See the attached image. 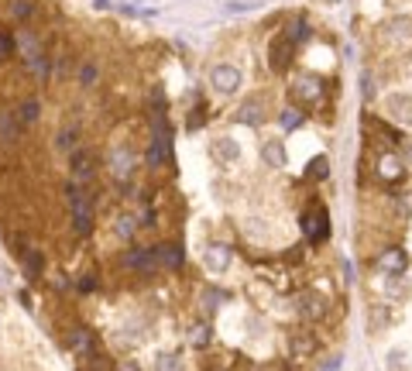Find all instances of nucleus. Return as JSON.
<instances>
[{
    "label": "nucleus",
    "instance_id": "nucleus-1",
    "mask_svg": "<svg viewBox=\"0 0 412 371\" xmlns=\"http://www.w3.org/2000/svg\"><path fill=\"white\" fill-rule=\"evenodd\" d=\"M241 83H244V76H241V69L237 66H227V62H220V66H214V73H210V86L217 90V93H237L241 90Z\"/></svg>",
    "mask_w": 412,
    "mask_h": 371
},
{
    "label": "nucleus",
    "instance_id": "nucleus-2",
    "mask_svg": "<svg viewBox=\"0 0 412 371\" xmlns=\"http://www.w3.org/2000/svg\"><path fill=\"white\" fill-rule=\"evenodd\" d=\"M203 265H206V272H210V275H224L231 268V248L227 244H210V248H206V254H203Z\"/></svg>",
    "mask_w": 412,
    "mask_h": 371
},
{
    "label": "nucleus",
    "instance_id": "nucleus-3",
    "mask_svg": "<svg viewBox=\"0 0 412 371\" xmlns=\"http://www.w3.org/2000/svg\"><path fill=\"white\" fill-rule=\"evenodd\" d=\"M292 52H296V45L285 38V35H279L275 42H272V49H268V59H272V69H285L289 62H292Z\"/></svg>",
    "mask_w": 412,
    "mask_h": 371
},
{
    "label": "nucleus",
    "instance_id": "nucleus-4",
    "mask_svg": "<svg viewBox=\"0 0 412 371\" xmlns=\"http://www.w3.org/2000/svg\"><path fill=\"white\" fill-rule=\"evenodd\" d=\"M73 224H76V230H79V234H86V230L93 227V210H90V200H86V196H79V193H73Z\"/></svg>",
    "mask_w": 412,
    "mask_h": 371
},
{
    "label": "nucleus",
    "instance_id": "nucleus-5",
    "mask_svg": "<svg viewBox=\"0 0 412 371\" xmlns=\"http://www.w3.org/2000/svg\"><path fill=\"white\" fill-rule=\"evenodd\" d=\"M326 227H330V220H326V213H309V217H302V230H306V237L313 241V244H320L323 237H326Z\"/></svg>",
    "mask_w": 412,
    "mask_h": 371
},
{
    "label": "nucleus",
    "instance_id": "nucleus-6",
    "mask_svg": "<svg viewBox=\"0 0 412 371\" xmlns=\"http://www.w3.org/2000/svg\"><path fill=\"white\" fill-rule=\"evenodd\" d=\"M405 265H409V258H405V251H398V248H391V251H385V254L378 258V268H381L385 275H402Z\"/></svg>",
    "mask_w": 412,
    "mask_h": 371
},
{
    "label": "nucleus",
    "instance_id": "nucleus-7",
    "mask_svg": "<svg viewBox=\"0 0 412 371\" xmlns=\"http://www.w3.org/2000/svg\"><path fill=\"white\" fill-rule=\"evenodd\" d=\"M261 158H265V165L282 169V165H285V145H282V141H265V145H261Z\"/></svg>",
    "mask_w": 412,
    "mask_h": 371
},
{
    "label": "nucleus",
    "instance_id": "nucleus-8",
    "mask_svg": "<svg viewBox=\"0 0 412 371\" xmlns=\"http://www.w3.org/2000/svg\"><path fill=\"white\" fill-rule=\"evenodd\" d=\"M214 152H217V158H224V162H237V158H241V145H237L234 138H217V141H214Z\"/></svg>",
    "mask_w": 412,
    "mask_h": 371
},
{
    "label": "nucleus",
    "instance_id": "nucleus-9",
    "mask_svg": "<svg viewBox=\"0 0 412 371\" xmlns=\"http://www.w3.org/2000/svg\"><path fill=\"white\" fill-rule=\"evenodd\" d=\"M299 306H302V313L309 316V320H320L323 313H326V302L316 296V292H302V299H299Z\"/></svg>",
    "mask_w": 412,
    "mask_h": 371
},
{
    "label": "nucleus",
    "instance_id": "nucleus-10",
    "mask_svg": "<svg viewBox=\"0 0 412 371\" xmlns=\"http://www.w3.org/2000/svg\"><path fill=\"white\" fill-rule=\"evenodd\" d=\"M131 169H134L131 152H127V148H117V152H114V176H117V179H127Z\"/></svg>",
    "mask_w": 412,
    "mask_h": 371
},
{
    "label": "nucleus",
    "instance_id": "nucleus-11",
    "mask_svg": "<svg viewBox=\"0 0 412 371\" xmlns=\"http://www.w3.org/2000/svg\"><path fill=\"white\" fill-rule=\"evenodd\" d=\"M237 121H241V124H248V128H258V124H261V104H258V100L244 104V107L237 110Z\"/></svg>",
    "mask_w": 412,
    "mask_h": 371
},
{
    "label": "nucleus",
    "instance_id": "nucleus-12",
    "mask_svg": "<svg viewBox=\"0 0 412 371\" xmlns=\"http://www.w3.org/2000/svg\"><path fill=\"white\" fill-rule=\"evenodd\" d=\"M296 93H299V97H306V100H320V80L302 76V80L296 83Z\"/></svg>",
    "mask_w": 412,
    "mask_h": 371
},
{
    "label": "nucleus",
    "instance_id": "nucleus-13",
    "mask_svg": "<svg viewBox=\"0 0 412 371\" xmlns=\"http://www.w3.org/2000/svg\"><path fill=\"white\" fill-rule=\"evenodd\" d=\"M378 169H381V179H398V176H402V162H398L395 155H385Z\"/></svg>",
    "mask_w": 412,
    "mask_h": 371
},
{
    "label": "nucleus",
    "instance_id": "nucleus-14",
    "mask_svg": "<svg viewBox=\"0 0 412 371\" xmlns=\"http://www.w3.org/2000/svg\"><path fill=\"white\" fill-rule=\"evenodd\" d=\"M155 371H182V357L179 354H158L155 357Z\"/></svg>",
    "mask_w": 412,
    "mask_h": 371
},
{
    "label": "nucleus",
    "instance_id": "nucleus-15",
    "mask_svg": "<svg viewBox=\"0 0 412 371\" xmlns=\"http://www.w3.org/2000/svg\"><path fill=\"white\" fill-rule=\"evenodd\" d=\"M189 344H192V347H206V344H210V326L196 323V326L189 330Z\"/></svg>",
    "mask_w": 412,
    "mask_h": 371
},
{
    "label": "nucleus",
    "instance_id": "nucleus-16",
    "mask_svg": "<svg viewBox=\"0 0 412 371\" xmlns=\"http://www.w3.org/2000/svg\"><path fill=\"white\" fill-rule=\"evenodd\" d=\"M285 38H289L292 45H296V42H306V38H309V25H306V21H292L289 32H285Z\"/></svg>",
    "mask_w": 412,
    "mask_h": 371
},
{
    "label": "nucleus",
    "instance_id": "nucleus-17",
    "mask_svg": "<svg viewBox=\"0 0 412 371\" xmlns=\"http://www.w3.org/2000/svg\"><path fill=\"white\" fill-rule=\"evenodd\" d=\"M279 124H282V128H285V131H296V128H299V124H302V114H299V110H292V107H289V110H282V117H279Z\"/></svg>",
    "mask_w": 412,
    "mask_h": 371
},
{
    "label": "nucleus",
    "instance_id": "nucleus-18",
    "mask_svg": "<svg viewBox=\"0 0 412 371\" xmlns=\"http://www.w3.org/2000/svg\"><path fill=\"white\" fill-rule=\"evenodd\" d=\"M309 172H313V179H326V176H330V162L320 155V158L309 162Z\"/></svg>",
    "mask_w": 412,
    "mask_h": 371
},
{
    "label": "nucleus",
    "instance_id": "nucleus-19",
    "mask_svg": "<svg viewBox=\"0 0 412 371\" xmlns=\"http://www.w3.org/2000/svg\"><path fill=\"white\" fill-rule=\"evenodd\" d=\"M117 237H120V241H131V237H134V217H120V220H117Z\"/></svg>",
    "mask_w": 412,
    "mask_h": 371
},
{
    "label": "nucleus",
    "instance_id": "nucleus-20",
    "mask_svg": "<svg viewBox=\"0 0 412 371\" xmlns=\"http://www.w3.org/2000/svg\"><path fill=\"white\" fill-rule=\"evenodd\" d=\"M127 261H131L134 268H151V251H134Z\"/></svg>",
    "mask_w": 412,
    "mask_h": 371
},
{
    "label": "nucleus",
    "instance_id": "nucleus-21",
    "mask_svg": "<svg viewBox=\"0 0 412 371\" xmlns=\"http://www.w3.org/2000/svg\"><path fill=\"white\" fill-rule=\"evenodd\" d=\"M162 261H168V265H179L182 261V251L172 244V248H162Z\"/></svg>",
    "mask_w": 412,
    "mask_h": 371
},
{
    "label": "nucleus",
    "instance_id": "nucleus-22",
    "mask_svg": "<svg viewBox=\"0 0 412 371\" xmlns=\"http://www.w3.org/2000/svg\"><path fill=\"white\" fill-rule=\"evenodd\" d=\"M361 86H364V90H361L364 100H371V97H374V80H371V73H361Z\"/></svg>",
    "mask_w": 412,
    "mask_h": 371
},
{
    "label": "nucleus",
    "instance_id": "nucleus-23",
    "mask_svg": "<svg viewBox=\"0 0 412 371\" xmlns=\"http://www.w3.org/2000/svg\"><path fill=\"white\" fill-rule=\"evenodd\" d=\"M258 4H255V0H248V4H244V0H237V4H227V11L231 14H244V11H255Z\"/></svg>",
    "mask_w": 412,
    "mask_h": 371
},
{
    "label": "nucleus",
    "instance_id": "nucleus-24",
    "mask_svg": "<svg viewBox=\"0 0 412 371\" xmlns=\"http://www.w3.org/2000/svg\"><path fill=\"white\" fill-rule=\"evenodd\" d=\"M38 117V104L35 100H28L25 107H21V121H35Z\"/></svg>",
    "mask_w": 412,
    "mask_h": 371
},
{
    "label": "nucleus",
    "instance_id": "nucleus-25",
    "mask_svg": "<svg viewBox=\"0 0 412 371\" xmlns=\"http://www.w3.org/2000/svg\"><path fill=\"white\" fill-rule=\"evenodd\" d=\"M73 347L86 354V350H90V333H73Z\"/></svg>",
    "mask_w": 412,
    "mask_h": 371
},
{
    "label": "nucleus",
    "instance_id": "nucleus-26",
    "mask_svg": "<svg viewBox=\"0 0 412 371\" xmlns=\"http://www.w3.org/2000/svg\"><path fill=\"white\" fill-rule=\"evenodd\" d=\"M73 141H76V131H66V134L59 138V148H62V152H69V148H73Z\"/></svg>",
    "mask_w": 412,
    "mask_h": 371
},
{
    "label": "nucleus",
    "instance_id": "nucleus-27",
    "mask_svg": "<svg viewBox=\"0 0 412 371\" xmlns=\"http://www.w3.org/2000/svg\"><path fill=\"white\" fill-rule=\"evenodd\" d=\"M402 357H405V350H391L388 354V368H402Z\"/></svg>",
    "mask_w": 412,
    "mask_h": 371
},
{
    "label": "nucleus",
    "instance_id": "nucleus-28",
    "mask_svg": "<svg viewBox=\"0 0 412 371\" xmlns=\"http://www.w3.org/2000/svg\"><path fill=\"white\" fill-rule=\"evenodd\" d=\"M14 14H18V18H25V14H31V8L25 4V0H18V4H14Z\"/></svg>",
    "mask_w": 412,
    "mask_h": 371
},
{
    "label": "nucleus",
    "instance_id": "nucleus-29",
    "mask_svg": "<svg viewBox=\"0 0 412 371\" xmlns=\"http://www.w3.org/2000/svg\"><path fill=\"white\" fill-rule=\"evenodd\" d=\"M337 368H340V357H330V361L323 364V371H337Z\"/></svg>",
    "mask_w": 412,
    "mask_h": 371
},
{
    "label": "nucleus",
    "instance_id": "nucleus-30",
    "mask_svg": "<svg viewBox=\"0 0 412 371\" xmlns=\"http://www.w3.org/2000/svg\"><path fill=\"white\" fill-rule=\"evenodd\" d=\"M28 268H31V272H38V268H42V261H38V254H31V258H28Z\"/></svg>",
    "mask_w": 412,
    "mask_h": 371
},
{
    "label": "nucleus",
    "instance_id": "nucleus-31",
    "mask_svg": "<svg viewBox=\"0 0 412 371\" xmlns=\"http://www.w3.org/2000/svg\"><path fill=\"white\" fill-rule=\"evenodd\" d=\"M11 52V38H0V56H8Z\"/></svg>",
    "mask_w": 412,
    "mask_h": 371
},
{
    "label": "nucleus",
    "instance_id": "nucleus-32",
    "mask_svg": "<svg viewBox=\"0 0 412 371\" xmlns=\"http://www.w3.org/2000/svg\"><path fill=\"white\" fill-rule=\"evenodd\" d=\"M127 4H131V0H127Z\"/></svg>",
    "mask_w": 412,
    "mask_h": 371
},
{
    "label": "nucleus",
    "instance_id": "nucleus-33",
    "mask_svg": "<svg viewBox=\"0 0 412 371\" xmlns=\"http://www.w3.org/2000/svg\"><path fill=\"white\" fill-rule=\"evenodd\" d=\"M333 4H337V0H333Z\"/></svg>",
    "mask_w": 412,
    "mask_h": 371
}]
</instances>
